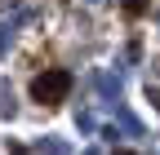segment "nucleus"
<instances>
[{
	"mask_svg": "<svg viewBox=\"0 0 160 155\" xmlns=\"http://www.w3.org/2000/svg\"><path fill=\"white\" fill-rule=\"evenodd\" d=\"M27 93H31V102H40V106H58V102H67V93H71V75L62 67H45L27 84Z\"/></svg>",
	"mask_w": 160,
	"mask_h": 155,
	"instance_id": "nucleus-1",
	"label": "nucleus"
},
{
	"mask_svg": "<svg viewBox=\"0 0 160 155\" xmlns=\"http://www.w3.org/2000/svg\"><path fill=\"white\" fill-rule=\"evenodd\" d=\"M116 155H133V151H116Z\"/></svg>",
	"mask_w": 160,
	"mask_h": 155,
	"instance_id": "nucleus-3",
	"label": "nucleus"
},
{
	"mask_svg": "<svg viewBox=\"0 0 160 155\" xmlns=\"http://www.w3.org/2000/svg\"><path fill=\"white\" fill-rule=\"evenodd\" d=\"M120 9H125V18H142L151 9V0H120Z\"/></svg>",
	"mask_w": 160,
	"mask_h": 155,
	"instance_id": "nucleus-2",
	"label": "nucleus"
}]
</instances>
